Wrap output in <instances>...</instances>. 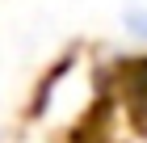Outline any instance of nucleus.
Masks as SVG:
<instances>
[{
  "label": "nucleus",
  "mask_w": 147,
  "mask_h": 143,
  "mask_svg": "<svg viewBox=\"0 0 147 143\" xmlns=\"http://www.w3.org/2000/svg\"><path fill=\"white\" fill-rule=\"evenodd\" d=\"M122 25H126V34H130V38L147 42V9H130V13L122 17Z\"/></svg>",
  "instance_id": "obj_1"
}]
</instances>
